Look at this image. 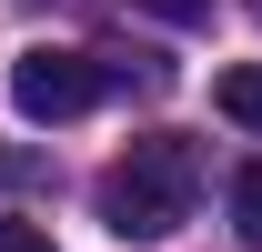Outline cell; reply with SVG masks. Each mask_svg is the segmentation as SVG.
<instances>
[{"label": "cell", "instance_id": "obj_4", "mask_svg": "<svg viewBox=\"0 0 262 252\" xmlns=\"http://www.w3.org/2000/svg\"><path fill=\"white\" fill-rule=\"evenodd\" d=\"M232 232H242V242H262V161H242V172H232Z\"/></svg>", "mask_w": 262, "mask_h": 252}, {"label": "cell", "instance_id": "obj_6", "mask_svg": "<svg viewBox=\"0 0 262 252\" xmlns=\"http://www.w3.org/2000/svg\"><path fill=\"white\" fill-rule=\"evenodd\" d=\"M141 10H162V20H212V0H141Z\"/></svg>", "mask_w": 262, "mask_h": 252}, {"label": "cell", "instance_id": "obj_2", "mask_svg": "<svg viewBox=\"0 0 262 252\" xmlns=\"http://www.w3.org/2000/svg\"><path fill=\"white\" fill-rule=\"evenodd\" d=\"M101 91H111V71H101L91 51H51V40H40V51L10 61V101H20L31 121H81Z\"/></svg>", "mask_w": 262, "mask_h": 252}, {"label": "cell", "instance_id": "obj_3", "mask_svg": "<svg viewBox=\"0 0 262 252\" xmlns=\"http://www.w3.org/2000/svg\"><path fill=\"white\" fill-rule=\"evenodd\" d=\"M212 111L242 121V131H262V61H232L222 81H212Z\"/></svg>", "mask_w": 262, "mask_h": 252}, {"label": "cell", "instance_id": "obj_5", "mask_svg": "<svg viewBox=\"0 0 262 252\" xmlns=\"http://www.w3.org/2000/svg\"><path fill=\"white\" fill-rule=\"evenodd\" d=\"M0 252H51V232L40 222H0Z\"/></svg>", "mask_w": 262, "mask_h": 252}, {"label": "cell", "instance_id": "obj_1", "mask_svg": "<svg viewBox=\"0 0 262 252\" xmlns=\"http://www.w3.org/2000/svg\"><path fill=\"white\" fill-rule=\"evenodd\" d=\"M192 202H202V141L192 131H141L91 192V212H101L111 242H171L192 222Z\"/></svg>", "mask_w": 262, "mask_h": 252}]
</instances>
